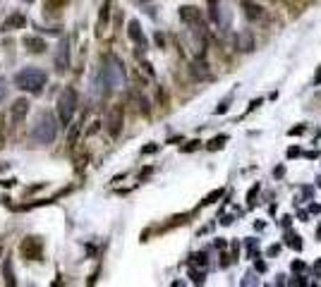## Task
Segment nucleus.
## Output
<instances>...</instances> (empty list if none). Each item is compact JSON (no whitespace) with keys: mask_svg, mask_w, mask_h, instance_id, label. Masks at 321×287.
I'll return each instance as SVG.
<instances>
[{"mask_svg":"<svg viewBox=\"0 0 321 287\" xmlns=\"http://www.w3.org/2000/svg\"><path fill=\"white\" fill-rule=\"evenodd\" d=\"M99 79L103 81V86H106L103 91H106V93L120 89V86L125 84V70H122V63H120L115 55H108V58H106V63H103V67H101Z\"/></svg>","mask_w":321,"mask_h":287,"instance_id":"obj_1","label":"nucleus"},{"mask_svg":"<svg viewBox=\"0 0 321 287\" xmlns=\"http://www.w3.org/2000/svg\"><path fill=\"white\" fill-rule=\"evenodd\" d=\"M15 81H17V86L22 91L38 93V91L46 86L48 74L43 70H38V67H24L22 72H17V74H15Z\"/></svg>","mask_w":321,"mask_h":287,"instance_id":"obj_2","label":"nucleus"},{"mask_svg":"<svg viewBox=\"0 0 321 287\" xmlns=\"http://www.w3.org/2000/svg\"><path fill=\"white\" fill-rule=\"evenodd\" d=\"M55 132H58V122L51 113H41L36 120V125L31 127V139L38 144H51L55 139Z\"/></svg>","mask_w":321,"mask_h":287,"instance_id":"obj_3","label":"nucleus"},{"mask_svg":"<svg viewBox=\"0 0 321 287\" xmlns=\"http://www.w3.org/2000/svg\"><path fill=\"white\" fill-rule=\"evenodd\" d=\"M77 103H79L77 91H74L72 86H67V89L60 93V99H58V117H60V125H63V127L70 125L74 110H77Z\"/></svg>","mask_w":321,"mask_h":287,"instance_id":"obj_4","label":"nucleus"},{"mask_svg":"<svg viewBox=\"0 0 321 287\" xmlns=\"http://www.w3.org/2000/svg\"><path fill=\"white\" fill-rule=\"evenodd\" d=\"M41 251H43V247H41V240H38V237H27L24 242L19 244V254L29 261L41 259Z\"/></svg>","mask_w":321,"mask_h":287,"instance_id":"obj_5","label":"nucleus"},{"mask_svg":"<svg viewBox=\"0 0 321 287\" xmlns=\"http://www.w3.org/2000/svg\"><path fill=\"white\" fill-rule=\"evenodd\" d=\"M180 19H182V22H187V24H192V27H197V31H202V34H204L202 15H199V10H197V8H192V5H185V8H180Z\"/></svg>","mask_w":321,"mask_h":287,"instance_id":"obj_6","label":"nucleus"},{"mask_svg":"<svg viewBox=\"0 0 321 287\" xmlns=\"http://www.w3.org/2000/svg\"><path fill=\"white\" fill-rule=\"evenodd\" d=\"M55 67L60 72H65L70 67V38H63L58 45V53H55Z\"/></svg>","mask_w":321,"mask_h":287,"instance_id":"obj_7","label":"nucleus"},{"mask_svg":"<svg viewBox=\"0 0 321 287\" xmlns=\"http://www.w3.org/2000/svg\"><path fill=\"white\" fill-rule=\"evenodd\" d=\"M120 129H122V108H113V113H110V120H108V132L110 136H118Z\"/></svg>","mask_w":321,"mask_h":287,"instance_id":"obj_8","label":"nucleus"},{"mask_svg":"<svg viewBox=\"0 0 321 287\" xmlns=\"http://www.w3.org/2000/svg\"><path fill=\"white\" fill-rule=\"evenodd\" d=\"M127 34H129V38H132V41H134V43H137L139 48H142V51L147 48V38H144V34H142V27H139L137 19H132V22H129Z\"/></svg>","mask_w":321,"mask_h":287,"instance_id":"obj_9","label":"nucleus"},{"mask_svg":"<svg viewBox=\"0 0 321 287\" xmlns=\"http://www.w3.org/2000/svg\"><path fill=\"white\" fill-rule=\"evenodd\" d=\"M242 10H245V17L247 19H261L264 17V8L257 5V3H252V0H245V3H242Z\"/></svg>","mask_w":321,"mask_h":287,"instance_id":"obj_10","label":"nucleus"},{"mask_svg":"<svg viewBox=\"0 0 321 287\" xmlns=\"http://www.w3.org/2000/svg\"><path fill=\"white\" fill-rule=\"evenodd\" d=\"M27 24V17L24 15H19V12H15V15H10L5 22H3V31H12V29H22Z\"/></svg>","mask_w":321,"mask_h":287,"instance_id":"obj_11","label":"nucleus"},{"mask_svg":"<svg viewBox=\"0 0 321 287\" xmlns=\"http://www.w3.org/2000/svg\"><path fill=\"white\" fill-rule=\"evenodd\" d=\"M27 113H29V101L27 99L15 101V106H12V120H15V122H22V120L27 117Z\"/></svg>","mask_w":321,"mask_h":287,"instance_id":"obj_12","label":"nucleus"},{"mask_svg":"<svg viewBox=\"0 0 321 287\" xmlns=\"http://www.w3.org/2000/svg\"><path fill=\"white\" fill-rule=\"evenodd\" d=\"M24 45H27L31 53H43V51H46V43H43L41 38H36V36H27V38H24Z\"/></svg>","mask_w":321,"mask_h":287,"instance_id":"obj_13","label":"nucleus"},{"mask_svg":"<svg viewBox=\"0 0 321 287\" xmlns=\"http://www.w3.org/2000/svg\"><path fill=\"white\" fill-rule=\"evenodd\" d=\"M3 275H5V282H8V287L17 285V280H15V270H12V259L3 261Z\"/></svg>","mask_w":321,"mask_h":287,"instance_id":"obj_14","label":"nucleus"},{"mask_svg":"<svg viewBox=\"0 0 321 287\" xmlns=\"http://www.w3.org/2000/svg\"><path fill=\"white\" fill-rule=\"evenodd\" d=\"M235 43H238V48H240V51H245V53H247V51H252V48H254V41H252V34H240L238 38H235Z\"/></svg>","mask_w":321,"mask_h":287,"instance_id":"obj_15","label":"nucleus"},{"mask_svg":"<svg viewBox=\"0 0 321 287\" xmlns=\"http://www.w3.org/2000/svg\"><path fill=\"white\" fill-rule=\"evenodd\" d=\"M108 15H110V0H106L101 8V17H99V34L103 31V27L108 24Z\"/></svg>","mask_w":321,"mask_h":287,"instance_id":"obj_16","label":"nucleus"},{"mask_svg":"<svg viewBox=\"0 0 321 287\" xmlns=\"http://www.w3.org/2000/svg\"><path fill=\"white\" fill-rule=\"evenodd\" d=\"M228 141V136L225 134H220V136H213L211 141H209V146H206V149H209V151H216V149H220V146H223V144Z\"/></svg>","mask_w":321,"mask_h":287,"instance_id":"obj_17","label":"nucleus"},{"mask_svg":"<svg viewBox=\"0 0 321 287\" xmlns=\"http://www.w3.org/2000/svg\"><path fill=\"white\" fill-rule=\"evenodd\" d=\"M220 197H223V189H213L211 194L204 199V206H206V204H213V201H216V199H220Z\"/></svg>","mask_w":321,"mask_h":287,"instance_id":"obj_18","label":"nucleus"},{"mask_svg":"<svg viewBox=\"0 0 321 287\" xmlns=\"http://www.w3.org/2000/svg\"><path fill=\"white\" fill-rule=\"evenodd\" d=\"M288 244H290V247H293V249H302V242H300V237H297V234H288Z\"/></svg>","mask_w":321,"mask_h":287,"instance_id":"obj_19","label":"nucleus"},{"mask_svg":"<svg viewBox=\"0 0 321 287\" xmlns=\"http://www.w3.org/2000/svg\"><path fill=\"white\" fill-rule=\"evenodd\" d=\"M5 96H8V81L0 77V103L5 101Z\"/></svg>","mask_w":321,"mask_h":287,"instance_id":"obj_20","label":"nucleus"},{"mask_svg":"<svg viewBox=\"0 0 321 287\" xmlns=\"http://www.w3.org/2000/svg\"><path fill=\"white\" fill-rule=\"evenodd\" d=\"M257 192H259V184H257V187L249 189V194H247V204H249V206L254 204V197H257Z\"/></svg>","mask_w":321,"mask_h":287,"instance_id":"obj_21","label":"nucleus"},{"mask_svg":"<svg viewBox=\"0 0 321 287\" xmlns=\"http://www.w3.org/2000/svg\"><path fill=\"white\" fill-rule=\"evenodd\" d=\"M192 263H202V266H206V254H194Z\"/></svg>","mask_w":321,"mask_h":287,"instance_id":"obj_22","label":"nucleus"},{"mask_svg":"<svg viewBox=\"0 0 321 287\" xmlns=\"http://www.w3.org/2000/svg\"><path fill=\"white\" fill-rule=\"evenodd\" d=\"M190 275H192V280L194 282H204V273H197V270H190Z\"/></svg>","mask_w":321,"mask_h":287,"instance_id":"obj_23","label":"nucleus"},{"mask_svg":"<svg viewBox=\"0 0 321 287\" xmlns=\"http://www.w3.org/2000/svg\"><path fill=\"white\" fill-rule=\"evenodd\" d=\"M199 144H202V141H190V144H187V146H185V149H182V151H185V153L194 151V149H197V146H199Z\"/></svg>","mask_w":321,"mask_h":287,"instance_id":"obj_24","label":"nucleus"},{"mask_svg":"<svg viewBox=\"0 0 321 287\" xmlns=\"http://www.w3.org/2000/svg\"><path fill=\"white\" fill-rule=\"evenodd\" d=\"M302 132H304L302 125H300V127H293V129H290V134H293V136H295V134H302Z\"/></svg>","mask_w":321,"mask_h":287,"instance_id":"obj_25","label":"nucleus"},{"mask_svg":"<svg viewBox=\"0 0 321 287\" xmlns=\"http://www.w3.org/2000/svg\"><path fill=\"white\" fill-rule=\"evenodd\" d=\"M293 270H304V263H302V261H295V263H293Z\"/></svg>","mask_w":321,"mask_h":287,"instance_id":"obj_26","label":"nucleus"},{"mask_svg":"<svg viewBox=\"0 0 321 287\" xmlns=\"http://www.w3.org/2000/svg\"><path fill=\"white\" fill-rule=\"evenodd\" d=\"M225 110H228V101H225V103H220V106L216 108V113H225Z\"/></svg>","mask_w":321,"mask_h":287,"instance_id":"obj_27","label":"nucleus"},{"mask_svg":"<svg viewBox=\"0 0 321 287\" xmlns=\"http://www.w3.org/2000/svg\"><path fill=\"white\" fill-rule=\"evenodd\" d=\"M257 270L259 273H264V270H266V263H264V261H257Z\"/></svg>","mask_w":321,"mask_h":287,"instance_id":"obj_28","label":"nucleus"},{"mask_svg":"<svg viewBox=\"0 0 321 287\" xmlns=\"http://www.w3.org/2000/svg\"><path fill=\"white\" fill-rule=\"evenodd\" d=\"M295 156H300V149H290L288 151V158H295Z\"/></svg>","mask_w":321,"mask_h":287,"instance_id":"obj_29","label":"nucleus"},{"mask_svg":"<svg viewBox=\"0 0 321 287\" xmlns=\"http://www.w3.org/2000/svg\"><path fill=\"white\" fill-rule=\"evenodd\" d=\"M314 84H316V86L321 84V67H319V72H316V77H314Z\"/></svg>","mask_w":321,"mask_h":287,"instance_id":"obj_30","label":"nucleus"},{"mask_svg":"<svg viewBox=\"0 0 321 287\" xmlns=\"http://www.w3.org/2000/svg\"><path fill=\"white\" fill-rule=\"evenodd\" d=\"M283 168H276V170H273V175H276V177H283Z\"/></svg>","mask_w":321,"mask_h":287,"instance_id":"obj_31","label":"nucleus"},{"mask_svg":"<svg viewBox=\"0 0 321 287\" xmlns=\"http://www.w3.org/2000/svg\"><path fill=\"white\" fill-rule=\"evenodd\" d=\"M156 149H158L156 144H154V146H147V149H144V153H154V151H156Z\"/></svg>","mask_w":321,"mask_h":287,"instance_id":"obj_32","label":"nucleus"},{"mask_svg":"<svg viewBox=\"0 0 321 287\" xmlns=\"http://www.w3.org/2000/svg\"><path fill=\"white\" fill-rule=\"evenodd\" d=\"M316 240L321 242V225H319V230H316Z\"/></svg>","mask_w":321,"mask_h":287,"instance_id":"obj_33","label":"nucleus"},{"mask_svg":"<svg viewBox=\"0 0 321 287\" xmlns=\"http://www.w3.org/2000/svg\"><path fill=\"white\" fill-rule=\"evenodd\" d=\"M316 182H319V187H321V177H319V179H316Z\"/></svg>","mask_w":321,"mask_h":287,"instance_id":"obj_34","label":"nucleus"},{"mask_svg":"<svg viewBox=\"0 0 321 287\" xmlns=\"http://www.w3.org/2000/svg\"><path fill=\"white\" fill-rule=\"evenodd\" d=\"M0 256H3V247H0Z\"/></svg>","mask_w":321,"mask_h":287,"instance_id":"obj_35","label":"nucleus"},{"mask_svg":"<svg viewBox=\"0 0 321 287\" xmlns=\"http://www.w3.org/2000/svg\"><path fill=\"white\" fill-rule=\"evenodd\" d=\"M27 3H31V0H27Z\"/></svg>","mask_w":321,"mask_h":287,"instance_id":"obj_36","label":"nucleus"}]
</instances>
